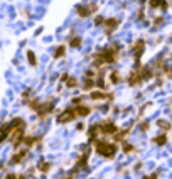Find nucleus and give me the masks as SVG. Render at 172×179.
Instances as JSON below:
<instances>
[{"label": "nucleus", "instance_id": "obj_1", "mask_svg": "<svg viewBox=\"0 0 172 179\" xmlns=\"http://www.w3.org/2000/svg\"><path fill=\"white\" fill-rule=\"evenodd\" d=\"M93 145H95L96 154H100V156H103V157H106V159H113L115 152H117V149H118L115 144H108V142H105V140H96V139H95V142H93Z\"/></svg>", "mask_w": 172, "mask_h": 179}, {"label": "nucleus", "instance_id": "obj_2", "mask_svg": "<svg viewBox=\"0 0 172 179\" xmlns=\"http://www.w3.org/2000/svg\"><path fill=\"white\" fill-rule=\"evenodd\" d=\"M74 118H76V112H74V108L64 110V112L58 117V124H68V122H73Z\"/></svg>", "mask_w": 172, "mask_h": 179}, {"label": "nucleus", "instance_id": "obj_3", "mask_svg": "<svg viewBox=\"0 0 172 179\" xmlns=\"http://www.w3.org/2000/svg\"><path fill=\"white\" fill-rule=\"evenodd\" d=\"M100 127H101V135H115L118 130V127L113 122H103L100 124Z\"/></svg>", "mask_w": 172, "mask_h": 179}, {"label": "nucleus", "instance_id": "obj_4", "mask_svg": "<svg viewBox=\"0 0 172 179\" xmlns=\"http://www.w3.org/2000/svg\"><path fill=\"white\" fill-rule=\"evenodd\" d=\"M52 110H54V103L47 102V103H42L40 108L37 110V113H39V118H46L47 115L52 113Z\"/></svg>", "mask_w": 172, "mask_h": 179}, {"label": "nucleus", "instance_id": "obj_5", "mask_svg": "<svg viewBox=\"0 0 172 179\" xmlns=\"http://www.w3.org/2000/svg\"><path fill=\"white\" fill-rule=\"evenodd\" d=\"M143 49H145V41L139 39L135 44H133V54H135V58L139 59L140 56L143 54Z\"/></svg>", "mask_w": 172, "mask_h": 179}, {"label": "nucleus", "instance_id": "obj_6", "mask_svg": "<svg viewBox=\"0 0 172 179\" xmlns=\"http://www.w3.org/2000/svg\"><path fill=\"white\" fill-rule=\"evenodd\" d=\"M10 130H12L10 124H4L0 127V144H4L7 140V137L10 135Z\"/></svg>", "mask_w": 172, "mask_h": 179}, {"label": "nucleus", "instance_id": "obj_7", "mask_svg": "<svg viewBox=\"0 0 172 179\" xmlns=\"http://www.w3.org/2000/svg\"><path fill=\"white\" fill-rule=\"evenodd\" d=\"M27 154H29V150H20V152H17L15 154V156H12V159H10V164L14 166V164H20V162L24 161V159H26V156Z\"/></svg>", "mask_w": 172, "mask_h": 179}, {"label": "nucleus", "instance_id": "obj_8", "mask_svg": "<svg viewBox=\"0 0 172 179\" xmlns=\"http://www.w3.org/2000/svg\"><path fill=\"white\" fill-rule=\"evenodd\" d=\"M74 112H76V117H88V115L91 113V108H90V106H84V105H76Z\"/></svg>", "mask_w": 172, "mask_h": 179}, {"label": "nucleus", "instance_id": "obj_9", "mask_svg": "<svg viewBox=\"0 0 172 179\" xmlns=\"http://www.w3.org/2000/svg\"><path fill=\"white\" fill-rule=\"evenodd\" d=\"M149 5L152 9H162V10H165L169 7L165 0H149Z\"/></svg>", "mask_w": 172, "mask_h": 179}, {"label": "nucleus", "instance_id": "obj_10", "mask_svg": "<svg viewBox=\"0 0 172 179\" xmlns=\"http://www.w3.org/2000/svg\"><path fill=\"white\" fill-rule=\"evenodd\" d=\"M142 83V78H140L139 71H135V73H132L130 76H128V84L130 86H137V84Z\"/></svg>", "mask_w": 172, "mask_h": 179}, {"label": "nucleus", "instance_id": "obj_11", "mask_svg": "<svg viewBox=\"0 0 172 179\" xmlns=\"http://www.w3.org/2000/svg\"><path fill=\"white\" fill-rule=\"evenodd\" d=\"M62 81L66 83L68 88H76L78 86V80L73 76H69V74H62Z\"/></svg>", "mask_w": 172, "mask_h": 179}, {"label": "nucleus", "instance_id": "obj_12", "mask_svg": "<svg viewBox=\"0 0 172 179\" xmlns=\"http://www.w3.org/2000/svg\"><path fill=\"white\" fill-rule=\"evenodd\" d=\"M118 24H120L118 19H108V20H106V32H108V34L113 32V30L118 27Z\"/></svg>", "mask_w": 172, "mask_h": 179}, {"label": "nucleus", "instance_id": "obj_13", "mask_svg": "<svg viewBox=\"0 0 172 179\" xmlns=\"http://www.w3.org/2000/svg\"><path fill=\"white\" fill-rule=\"evenodd\" d=\"M139 74H140V78H142V81H145V80H149V78H152V70L150 68H142V70L139 71Z\"/></svg>", "mask_w": 172, "mask_h": 179}, {"label": "nucleus", "instance_id": "obj_14", "mask_svg": "<svg viewBox=\"0 0 172 179\" xmlns=\"http://www.w3.org/2000/svg\"><path fill=\"white\" fill-rule=\"evenodd\" d=\"M37 167H39L40 172H49V171H51V167H52V164H51V162H47V161H40Z\"/></svg>", "mask_w": 172, "mask_h": 179}, {"label": "nucleus", "instance_id": "obj_15", "mask_svg": "<svg viewBox=\"0 0 172 179\" xmlns=\"http://www.w3.org/2000/svg\"><path fill=\"white\" fill-rule=\"evenodd\" d=\"M90 98L91 100H105V98H108V95L105 91H91Z\"/></svg>", "mask_w": 172, "mask_h": 179}, {"label": "nucleus", "instance_id": "obj_16", "mask_svg": "<svg viewBox=\"0 0 172 179\" xmlns=\"http://www.w3.org/2000/svg\"><path fill=\"white\" fill-rule=\"evenodd\" d=\"M91 14L90 12V7H84V5H78V15L79 17H88Z\"/></svg>", "mask_w": 172, "mask_h": 179}, {"label": "nucleus", "instance_id": "obj_17", "mask_svg": "<svg viewBox=\"0 0 172 179\" xmlns=\"http://www.w3.org/2000/svg\"><path fill=\"white\" fill-rule=\"evenodd\" d=\"M66 54V46H59L58 49L54 51V59H59V58H62V56Z\"/></svg>", "mask_w": 172, "mask_h": 179}, {"label": "nucleus", "instance_id": "obj_18", "mask_svg": "<svg viewBox=\"0 0 172 179\" xmlns=\"http://www.w3.org/2000/svg\"><path fill=\"white\" fill-rule=\"evenodd\" d=\"M27 59H29V64H30V66H36V64H37V59H36V54H34V51H27Z\"/></svg>", "mask_w": 172, "mask_h": 179}, {"label": "nucleus", "instance_id": "obj_19", "mask_svg": "<svg viewBox=\"0 0 172 179\" xmlns=\"http://www.w3.org/2000/svg\"><path fill=\"white\" fill-rule=\"evenodd\" d=\"M110 81H111L113 84L120 83V73H118V71H111V74H110Z\"/></svg>", "mask_w": 172, "mask_h": 179}, {"label": "nucleus", "instance_id": "obj_20", "mask_svg": "<svg viewBox=\"0 0 172 179\" xmlns=\"http://www.w3.org/2000/svg\"><path fill=\"white\" fill-rule=\"evenodd\" d=\"M154 142L157 144V145H164V144L167 142V135H165V134H164V135H159V137H155V139H154Z\"/></svg>", "mask_w": 172, "mask_h": 179}, {"label": "nucleus", "instance_id": "obj_21", "mask_svg": "<svg viewBox=\"0 0 172 179\" xmlns=\"http://www.w3.org/2000/svg\"><path fill=\"white\" fill-rule=\"evenodd\" d=\"M69 46H71V48H74V49L79 48V46H81V37H73L71 42H69Z\"/></svg>", "mask_w": 172, "mask_h": 179}, {"label": "nucleus", "instance_id": "obj_22", "mask_svg": "<svg viewBox=\"0 0 172 179\" xmlns=\"http://www.w3.org/2000/svg\"><path fill=\"white\" fill-rule=\"evenodd\" d=\"M27 103H29V106L32 110H39L40 105H42V103H39V100H30V102H27Z\"/></svg>", "mask_w": 172, "mask_h": 179}, {"label": "nucleus", "instance_id": "obj_23", "mask_svg": "<svg viewBox=\"0 0 172 179\" xmlns=\"http://www.w3.org/2000/svg\"><path fill=\"white\" fill-rule=\"evenodd\" d=\"M157 125H159L160 128H164V130H170V124H169L167 120H159Z\"/></svg>", "mask_w": 172, "mask_h": 179}, {"label": "nucleus", "instance_id": "obj_24", "mask_svg": "<svg viewBox=\"0 0 172 179\" xmlns=\"http://www.w3.org/2000/svg\"><path fill=\"white\" fill-rule=\"evenodd\" d=\"M133 150H135V147L130 145V144H125V145H123V152L125 154H130V152H133Z\"/></svg>", "mask_w": 172, "mask_h": 179}, {"label": "nucleus", "instance_id": "obj_25", "mask_svg": "<svg viewBox=\"0 0 172 179\" xmlns=\"http://www.w3.org/2000/svg\"><path fill=\"white\" fill-rule=\"evenodd\" d=\"M149 128H150V124H149V122H143V124H140V130H142V132H147Z\"/></svg>", "mask_w": 172, "mask_h": 179}, {"label": "nucleus", "instance_id": "obj_26", "mask_svg": "<svg viewBox=\"0 0 172 179\" xmlns=\"http://www.w3.org/2000/svg\"><path fill=\"white\" fill-rule=\"evenodd\" d=\"M103 22H105V19H103V17H96L95 19V24H96V26H101Z\"/></svg>", "mask_w": 172, "mask_h": 179}, {"label": "nucleus", "instance_id": "obj_27", "mask_svg": "<svg viewBox=\"0 0 172 179\" xmlns=\"http://www.w3.org/2000/svg\"><path fill=\"white\" fill-rule=\"evenodd\" d=\"M157 172H155V174H152V176H145V177H143V179H157Z\"/></svg>", "mask_w": 172, "mask_h": 179}, {"label": "nucleus", "instance_id": "obj_28", "mask_svg": "<svg viewBox=\"0 0 172 179\" xmlns=\"http://www.w3.org/2000/svg\"><path fill=\"white\" fill-rule=\"evenodd\" d=\"M5 179H17V176H15V174H12V172H10V174H7V176H5Z\"/></svg>", "mask_w": 172, "mask_h": 179}, {"label": "nucleus", "instance_id": "obj_29", "mask_svg": "<svg viewBox=\"0 0 172 179\" xmlns=\"http://www.w3.org/2000/svg\"><path fill=\"white\" fill-rule=\"evenodd\" d=\"M17 179H26V176H19V177Z\"/></svg>", "mask_w": 172, "mask_h": 179}, {"label": "nucleus", "instance_id": "obj_30", "mask_svg": "<svg viewBox=\"0 0 172 179\" xmlns=\"http://www.w3.org/2000/svg\"><path fill=\"white\" fill-rule=\"evenodd\" d=\"M0 167H2V162H0Z\"/></svg>", "mask_w": 172, "mask_h": 179}]
</instances>
